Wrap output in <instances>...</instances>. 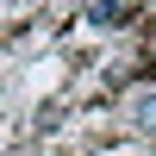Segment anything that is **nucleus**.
Segmentation results:
<instances>
[{"instance_id":"1","label":"nucleus","mask_w":156,"mask_h":156,"mask_svg":"<svg viewBox=\"0 0 156 156\" xmlns=\"http://www.w3.org/2000/svg\"><path fill=\"white\" fill-rule=\"evenodd\" d=\"M131 119H137V131H150V137H156V94H137Z\"/></svg>"},{"instance_id":"2","label":"nucleus","mask_w":156,"mask_h":156,"mask_svg":"<svg viewBox=\"0 0 156 156\" xmlns=\"http://www.w3.org/2000/svg\"><path fill=\"white\" fill-rule=\"evenodd\" d=\"M87 19H94V25H119V19H131V12H125V6H87Z\"/></svg>"}]
</instances>
